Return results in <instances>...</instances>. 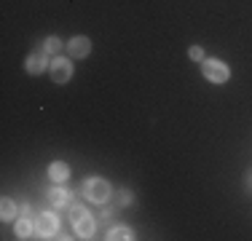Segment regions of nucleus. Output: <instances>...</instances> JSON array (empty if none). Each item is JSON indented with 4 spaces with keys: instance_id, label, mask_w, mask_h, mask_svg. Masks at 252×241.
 Here are the masks:
<instances>
[{
    "instance_id": "2eb2a0df",
    "label": "nucleus",
    "mask_w": 252,
    "mask_h": 241,
    "mask_svg": "<svg viewBox=\"0 0 252 241\" xmlns=\"http://www.w3.org/2000/svg\"><path fill=\"white\" fill-rule=\"evenodd\" d=\"M188 57L196 59V62H204V48H201V46H193V48L188 51Z\"/></svg>"
},
{
    "instance_id": "9d476101",
    "label": "nucleus",
    "mask_w": 252,
    "mask_h": 241,
    "mask_svg": "<svg viewBox=\"0 0 252 241\" xmlns=\"http://www.w3.org/2000/svg\"><path fill=\"white\" fill-rule=\"evenodd\" d=\"M16 217V204L11 201L8 196H3V201H0V220L3 222H11Z\"/></svg>"
},
{
    "instance_id": "9b49d317",
    "label": "nucleus",
    "mask_w": 252,
    "mask_h": 241,
    "mask_svg": "<svg viewBox=\"0 0 252 241\" xmlns=\"http://www.w3.org/2000/svg\"><path fill=\"white\" fill-rule=\"evenodd\" d=\"M107 239L110 241H129V239H134V233H131V228H126V225H116V228H110Z\"/></svg>"
},
{
    "instance_id": "dca6fc26",
    "label": "nucleus",
    "mask_w": 252,
    "mask_h": 241,
    "mask_svg": "<svg viewBox=\"0 0 252 241\" xmlns=\"http://www.w3.org/2000/svg\"><path fill=\"white\" fill-rule=\"evenodd\" d=\"M118 204H121V207H129V204H131V196H129V190H124L121 196H118Z\"/></svg>"
},
{
    "instance_id": "39448f33",
    "label": "nucleus",
    "mask_w": 252,
    "mask_h": 241,
    "mask_svg": "<svg viewBox=\"0 0 252 241\" xmlns=\"http://www.w3.org/2000/svg\"><path fill=\"white\" fill-rule=\"evenodd\" d=\"M46 54H49V51H46V48H40V51H32V54L27 57V64H25V67H27L30 75H40V72H43V70L51 64L49 59H46Z\"/></svg>"
},
{
    "instance_id": "4468645a",
    "label": "nucleus",
    "mask_w": 252,
    "mask_h": 241,
    "mask_svg": "<svg viewBox=\"0 0 252 241\" xmlns=\"http://www.w3.org/2000/svg\"><path fill=\"white\" fill-rule=\"evenodd\" d=\"M86 214H89V212L81 207V204H75V207H70V220H73V222H75V220H81V217H86Z\"/></svg>"
},
{
    "instance_id": "6e6552de",
    "label": "nucleus",
    "mask_w": 252,
    "mask_h": 241,
    "mask_svg": "<svg viewBox=\"0 0 252 241\" xmlns=\"http://www.w3.org/2000/svg\"><path fill=\"white\" fill-rule=\"evenodd\" d=\"M49 177L54 180V182H64V180L70 177V166L64 164V161H54V164L49 166Z\"/></svg>"
},
{
    "instance_id": "ddd939ff",
    "label": "nucleus",
    "mask_w": 252,
    "mask_h": 241,
    "mask_svg": "<svg viewBox=\"0 0 252 241\" xmlns=\"http://www.w3.org/2000/svg\"><path fill=\"white\" fill-rule=\"evenodd\" d=\"M43 48L49 54H59V48H62V40L57 38V35H49V38H46V43H43Z\"/></svg>"
},
{
    "instance_id": "20e7f679",
    "label": "nucleus",
    "mask_w": 252,
    "mask_h": 241,
    "mask_svg": "<svg viewBox=\"0 0 252 241\" xmlns=\"http://www.w3.org/2000/svg\"><path fill=\"white\" fill-rule=\"evenodd\" d=\"M35 231H38V236L51 239L54 233H59V217L54 214V212L38 214V220H35Z\"/></svg>"
},
{
    "instance_id": "f8f14e48",
    "label": "nucleus",
    "mask_w": 252,
    "mask_h": 241,
    "mask_svg": "<svg viewBox=\"0 0 252 241\" xmlns=\"http://www.w3.org/2000/svg\"><path fill=\"white\" fill-rule=\"evenodd\" d=\"M14 231H16V236H19V239H30V236H32V231H35V222L19 220V222L14 225Z\"/></svg>"
},
{
    "instance_id": "1a4fd4ad",
    "label": "nucleus",
    "mask_w": 252,
    "mask_h": 241,
    "mask_svg": "<svg viewBox=\"0 0 252 241\" xmlns=\"http://www.w3.org/2000/svg\"><path fill=\"white\" fill-rule=\"evenodd\" d=\"M49 201L54 204V207H67L70 204V190H64V188H59V182H57V188H51L49 190Z\"/></svg>"
},
{
    "instance_id": "f257e3e1",
    "label": "nucleus",
    "mask_w": 252,
    "mask_h": 241,
    "mask_svg": "<svg viewBox=\"0 0 252 241\" xmlns=\"http://www.w3.org/2000/svg\"><path fill=\"white\" fill-rule=\"evenodd\" d=\"M201 75L207 78L209 83H228V78H231V70H228V64L220 62V59L204 57V62H201Z\"/></svg>"
},
{
    "instance_id": "f03ea898",
    "label": "nucleus",
    "mask_w": 252,
    "mask_h": 241,
    "mask_svg": "<svg viewBox=\"0 0 252 241\" xmlns=\"http://www.w3.org/2000/svg\"><path fill=\"white\" fill-rule=\"evenodd\" d=\"M83 193H86L89 201L94 204H105L107 198H110V182L102 177H89L86 182H83Z\"/></svg>"
},
{
    "instance_id": "7ed1b4c3",
    "label": "nucleus",
    "mask_w": 252,
    "mask_h": 241,
    "mask_svg": "<svg viewBox=\"0 0 252 241\" xmlns=\"http://www.w3.org/2000/svg\"><path fill=\"white\" fill-rule=\"evenodd\" d=\"M49 70H51V81L54 83H67L70 78H73V64H70V59H64V57H54Z\"/></svg>"
},
{
    "instance_id": "423d86ee",
    "label": "nucleus",
    "mask_w": 252,
    "mask_h": 241,
    "mask_svg": "<svg viewBox=\"0 0 252 241\" xmlns=\"http://www.w3.org/2000/svg\"><path fill=\"white\" fill-rule=\"evenodd\" d=\"M89 51H92V40H89L86 35H75V38L67 43V54H70L73 59L89 57Z\"/></svg>"
},
{
    "instance_id": "0eeeda50",
    "label": "nucleus",
    "mask_w": 252,
    "mask_h": 241,
    "mask_svg": "<svg viewBox=\"0 0 252 241\" xmlns=\"http://www.w3.org/2000/svg\"><path fill=\"white\" fill-rule=\"evenodd\" d=\"M73 225H75V233H78L81 239H92V236H94V228H97V225H94V220H92L89 214L81 217V220H75Z\"/></svg>"
}]
</instances>
